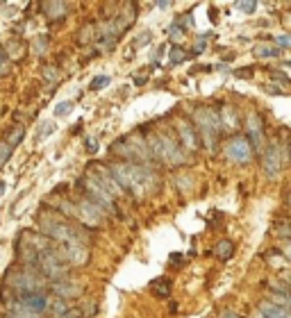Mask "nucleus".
I'll return each mask as SVG.
<instances>
[{"label":"nucleus","mask_w":291,"mask_h":318,"mask_svg":"<svg viewBox=\"0 0 291 318\" xmlns=\"http://www.w3.org/2000/svg\"><path fill=\"white\" fill-rule=\"evenodd\" d=\"M275 232H277V236H280V239H284V241H291V223H289V221H282V223H277Z\"/></svg>","instance_id":"393cba45"},{"label":"nucleus","mask_w":291,"mask_h":318,"mask_svg":"<svg viewBox=\"0 0 291 318\" xmlns=\"http://www.w3.org/2000/svg\"><path fill=\"white\" fill-rule=\"evenodd\" d=\"M221 318H239L234 311H230V309H225V311H221Z\"/></svg>","instance_id":"58836bf2"},{"label":"nucleus","mask_w":291,"mask_h":318,"mask_svg":"<svg viewBox=\"0 0 291 318\" xmlns=\"http://www.w3.org/2000/svg\"><path fill=\"white\" fill-rule=\"evenodd\" d=\"M271 77H273L275 82H280V84H284V86L291 84V77L286 75V73H282V71H271Z\"/></svg>","instance_id":"c756f323"},{"label":"nucleus","mask_w":291,"mask_h":318,"mask_svg":"<svg viewBox=\"0 0 291 318\" xmlns=\"http://www.w3.org/2000/svg\"><path fill=\"white\" fill-rule=\"evenodd\" d=\"M157 7L159 9H168V7H171V3H157Z\"/></svg>","instance_id":"79ce46f5"},{"label":"nucleus","mask_w":291,"mask_h":318,"mask_svg":"<svg viewBox=\"0 0 291 318\" xmlns=\"http://www.w3.org/2000/svg\"><path fill=\"white\" fill-rule=\"evenodd\" d=\"M177 134H180V141H182V148L184 150H191V152H196V150L200 148V136H198V130H196L193 125H191L189 121H177Z\"/></svg>","instance_id":"4468645a"},{"label":"nucleus","mask_w":291,"mask_h":318,"mask_svg":"<svg viewBox=\"0 0 291 318\" xmlns=\"http://www.w3.org/2000/svg\"><path fill=\"white\" fill-rule=\"evenodd\" d=\"M236 7H239L244 14H255V12H257V3H253V0H248V3H236Z\"/></svg>","instance_id":"2f4dec72"},{"label":"nucleus","mask_w":291,"mask_h":318,"mask_svg":"<svg viewBox=\"0 0 291 318\" xmlns=\"http://www.w3.org/2000/svg\"><path fill=\"white\" fill-rule=\"evenodd\" d=\"M80 186L86 191V198L93 200L95 204H98L100 209H105V214H114V216H121V211H118L116 202H114V195L109 193L107 189H105L103 184H100L98 180H95L91 173H86L84 177L80 180Z\"/></svg>","instance_id":"423d86ee"},{"label":"nucleus","mask_w":291,"mask_h":318,"mask_svg":"<svg viewBox=\"0 0 291 318\" xmlns=\"http://www.w3.org/2000/svg\"><path fill=\"white\" fill-rule=\"evenodd\" d=\"M12 152H14V145L9 143V141H0V168H3L5 164L9 162Z\"/></svg>","instance_id":"5701e85b"},{"label":"nucleus","mask_w":291,"mask_h":318,"mask_svg":"<svg viewBox=\"0 0 291 318\" xmlns=\"http://www.w3.org/2000/svg\"><path fill=\"white\" fill-rule=\"evenodd\" d=\"M0 318H9V316H0Z\"/></svg>","instance_id":"49530a36"},{"label":"nucleus","mask_w":291,"mask_h":318,"mask_svg":"<svg viewBox=\"0 0 291 318\" xmlns=\"http://www.w3.org/2000/svg\"><path fill=\"white\" fill-rule=\"evenodd\" d=\"M45 45H48V36H45V34H41V36H39V41L34 43L36 55H43V52H45Z\"/></svg>","instance_id":"473e14b6"},{"label":"nucleus","mask_w":291,"mask_h":318,"mask_svg":"<svg viewBox=\"0 0 291 318\" xmlns=\"http://www.w3.org/2000/svg\"><path fill=\"white\" fill-rule=\"evenodd\" d=\"M150 289H153V293L157 295V298H168V295H171V280L157 277V280L150 284Z\"/></svg>","instance_id":"aec40b11"},{"label":"nucleus","mask_w":291,"mask_h":318,"mask_svg":"<svg viewBox=\"0 0 291 318\" xmlns=\"http://www.w3.org/2000/svg\"><path fill=\"white\" fill-rule=\"evenodd\" d=\"M236 77H253V68H239V71H234Z\"/></svg>","instance_id":"c9c22d12"},{"label":"nucleus","mask_w":291,"mask_h":318,"mask_svg":"<svg viewBox=\"0 0 291 318\" xmlns=\"http://www.w3.org/2000/svg\"><path fill=\"white\" fill-rule=\"evenodd\" d=\"M223 152H225V159H230V162H234V164H250L255 150L244 134V136H234V139L227 141Z\"/></svg>","instance_id":"1a4fd4ad"},{"label":"nucleus","mask_w":291,"mask_h":318,"mask_svg":"<svg viewBox=\"0 0 291 318\" xmlns=\"http://www.w3.org/2000/svg\"><path fill=\"white\" fill-rule=\"evenodd\" d=\"M150 150H153V157L159 162H166L171 166H182L186 162L184 150L177 141H173L166 134H153L150 136Z\"/></svg>","instance_id":"39448f33"},{"label":"nucleus","mask_w":291,"mask_h":318,"mask_svg":"<svg viewBox=\"0 0 291 318\" xmlns=\"http://www.w3.org/2000/svg\"><path fill=\"white\" fill-rule=\"evenodd\" d=\"M280 52L282 50L277 48V45H273V43H257L253 48V55L255 57H259V59H275V57H280Z\"/></svg>","instance_id":"a211bd4d"},{"label":"nucleus","mask_w":291,"mask_h":318,"mask_svg":"<svg viewBox=\"0 0 291 318\" xmlns=\"http://www.w3.org/2000/svg\"><path fill=\"white\" fill-rule=\"evenodd\" d=\"M253 318H291V311L277 302H262Z\"/></svg>","instance_id":"2eb2a0df"},{"label":"nucleus","mask_w":291,"mask_h":318,"mask_svg":"<svg viewBox=\"0 0 291 318\" xmlns=\"http://www.w3.org/2000/svg\"><path fill=\"white\" fill-rule=\"evenodd\" d=\"M68 9H71L68 3H43L41 5L43 16H48L50 21H62V18L68 14Z\"/></svg>","instance_id":"f3484780"},{"label":"nucleus","mask_w":291,"mask_h":318,"mask_svg":"<svg viewBox=\"0 0 291 318\" xmlns=\"http://www.w3.org/2000/svg\"><path fill=\"white\" fill-rule=\"evenodd\" d=\"M9 68H12V62H9V55L5 48H0V75H7Z\"/></svg>","instance_id":"a878e982"},{"label":"nucleus","mask_w":291,"mask_h":318,"mask_svg":"<svg viewBox=\"0 0 291 318\" xmlns=\"http://www.w3.org/2000/svg\"><path fill=\"white\" fill-rule=\"evenodd\" d=\"M3 284H5V291H12V293L16 295V300H18V298L30 295V293H43L45 277L41 275L39 271H34V268L21 266V268H12V271H7Z\"/></svg>","instance_id":"f03ea898"},{"label":"nucleus","mask_w":291,"mask_h":318,"mask_svg":"<svg viewBox=\"0 0 291 318\" xmlns=\"http://www.w3.org/2000/svg\"><path fill=\"white\" fill-rule=\"evenodd\" d=\"M275 45L277 48H291V34L289 32H282V34H275Z\"/></svg>","instance_id":"bb28decb"},{"label":"nucleus","mask_w":291,"mask_h":318,"mask_svg":"<svg viewBox=\"0 0 291 318\" xmlns=\"http://www.w3.org/2000/svg\"><path fill=\"white\" fill-rule=\"evenodd\" d=\"M148 41H150V32L146 30V32H141V34L134 39V48H139V45H146Z\"/></svg>","instance_id":"72a5a7b5"},{"label":"nucleus","mask_w":291,"mask_h":318,"mask_svg":"<svg viewBox=\"0 0 291 318\" xmlns=\"http://www.w3.org/2000/svg\"><path fill=\"white\" fill-rule=\"evenodd\" d=\"M262 171L268 180H275L282 171V148L277 141H271V143L264 148L262 152Z\"/></svg>","instance_id":"9d476101"},{"label":"nucleus","mask_w":291,"mask_h":318,"mask_svg":"<svg viewBox=\"0 0 291 318\" xmlns=\"http://www.w3.org/2000/svg\"><path fill=\"white\" fill-rule=\"evenodd\" d=\"M73 100H64V102H59L57 107H55V118H64V116H68V114L73 112Z\"/></svg>","instance_id":"b1692460"},{"label":"nucleus","mask_w":291,"mask_h":318,"mask_svg":"<svg viewBox=\"0 0 291 318\" xmlns=\"http://www.w3.org/2000/svg\"><path fill=\"white\" fill-rule=\"evenodd\" d=\"M284 66H289V68H291V62H284Z\"/></svg>","instance_id":"a18cd8bd"},{"label":"nucleus","mask_w":291,"mask_h":318,"mask_svg":"<svg viewBox=\"0 0 291 318\" xmlns=\"http://www.w3.org/2000/svg\"><path fill=\"white\" fill-rule=\"evenodd\" d=\"M282 254L291 261V241H284V248H282Z\"/></svg>","instance_id":"e433bc0d"},{"label":"nucleus","mask_w":291,"mask_h":318,"mask_svg":"<svg viewBox=\"0 0 291 318\" xmlns=\"http://www.w3.org/2000/svg\"><path fill=\"white\" fill-rule=\"evenodd\" d=\"M45 280H55V282H62L64 277L68 275V263H64V259L59 257L57 250L48 248V250H41L39 259H36V268Z\"/></svg>","instance_id":"0eeeda50"},{"label":"nucleus","mask_w":291,"mask_h":318,"mask_svg":"<svg viewBox=\"0 0 291 318\" xmlns=\"http://www.w3.org/2000/svg\"><path fill=\"white\" fill-rule=\"evenodd\" d=\"M214 254H216L221 261H227V259L234 257V243H232V241H227V239H221L216 243V248H214Z\"/></svg>","instance_id":"6ab92c4d"},{"label":"nucleus","mask_w":291,"mask_h":318,"mask_svg":"<svg viewBox=\"0 0 291 318\" xmlns=\"http://www.w3.org/2000/svg\"><path fill=\"white\" fill-rule=\"evenodd\" d=\"M289 166H291V145H289Z\"/></svg>","instance_id":"c03bdc74"},{"label":"nucleus","mask_w":291,"mask_h":318,"mask_svg":"<svg viewBox=\"0 0 291 318\" xmlns=\"http://www.w3.org/2000/svg\"><path fill=\"white\" fill-rule=\"evenodd\" d=\"M193 127L198 130V136L209 150L216 148L218 136H221L223 123H221V114L214 112L212 107H198L193 112Z\"/></svg>","instance_id":"20e7f679"},{"label":"nucleus","mask_w":291,"mask_h":318,"mask_svg":"<svg viewBox=\"0 0 291 318\" xmlns=\"http://www.w3.org/2000/svg\"><path fill=\"white\" fill-rule=\"evenodd\" d=\"M41 234L53 239L55 243H84V232L80 227H75L73 223L62 221L59 214H48V216L39 218Z\"/></svg>","instance_id":"7ed1b4c3"},{"label":"nucleus","mask_w":291,"mask_h":318,"mask_svg":"<svg viewBox=\"0 0 291 318\" xmlns=\"http://www.w3.org/2000/svg\"><path fill=\"white\" fill-rule=\"evenodd\" d=\"M284 204H286V209L291 211V189L286 191V198H284Z\"/></svg>","instance_id":"ea45409f"},{"label":"nucleus","mask_w":291,"mask_h":318,"mask_svg":"<svg viewBox=\"0 0 291 318\" xmlns=\"http://www.w3.org/2000/svg\"><path fill=\"white\" fill-rule=\"evenodd\" d=\"M73 214L89 227H100V223H103V218H105V209H100L98 204L89 198L80 200V202L73 207Z\"/></svg>","instance_id":"9b49d317"},{"label":"nucleus","mask_w":291,"mask_h":318,"mask_svg":"<svg viewBox=\"0 0 291 318\" xmlns=\"http://www.w3.org/2000/svg\"><path fill=\"white\" fill-rule=\"evenodd\" d=\"M53 295L55 298H62V300H71V298H80L82 295V289L77 284H71V282H55L53 286Z\"/></svg>","instance_id":"dca6fc26"},{"label":"nucleus","mask_w":291,"mask_h":318,"mask_svg":"<svg viewBox=\"0 0 291 318\" xmlns=\"http://www.w3.org/2000/svg\"><path fill=\"white\" fill-rule=\"evenodd\" d=\"M264 130H266L264 116L259 112H250L248 116H246V139L250 141L255 152H257V150H264V141H266Z\"/></svg>","instance_id":"6e6552de"},{"label":"nucleus","mask_w":291,"mask_h":318,"mask_svg":"<svg viewBox=\"0 0 291 318\" xmlns=\"http://www.w3.org/2000/svg\"><path fill=\"white\" fill-rule=\"evenodd\" d=\"M5 186H7V184H5V182H3V180H0V195H3V193H5Z\"/></svg>","instance_id":"37998d69"},{"label":"nucleus","mask_w":291,"mask_h":318,"mask_svg":"<svg viewBox=\"0 0 291 318\" xmlns=\"http://www.w3.org/2000/svg\"><path fill=\"white\" fill-rule=\"evenodd\" d=\"M107 84H109V77L107 75H98V77H93V80H91L89 89L91 91H98V89H103V86H107Z\"/></svg>","instance_id":"c85d7f7f"},{"label":"nucleus","mask_w":291,"mask_h":318,"mask_svg":"<svg viewBox=\"0 0 291 318\" xmlns=\"http://www.w3.org/2000/svg\"><path fill=\"white\" fill-rule=\"evenodd\" d=\"M50 304V298L45 293H30V295H23V298L14 300L12 302V309H25V311H32V313H43Z\"/></svg>","instance_id":"ddd939ff"},{"label":"nucleus","mask_w":291,"mask_h":318,"mask_svg":"<svg viewBox=\"0 0 291 318\" xmlns=\"http://www.w3.org/2000/svg\"><path fill=\"white\" fill-rule=\"evenodd\" d=\"M266 91H268V93H275V95L284 93V91H282V89H280V86H266Z\"/></svg>","instance_id":"4c0bfd02"},{"label":"nucleus","mask_w":291,"mask_h":318,"mask_svg":"<svg viewBox=\"0 0 291 318\" xmlns=\"http://www.w3.org/2000/svg\"><path fill=\"white\" fill-rule=\"evenodd\" d=\"M57 252L68 266H82L89 261V250L84 243H59Z\"/></svg>","instance_id":"f8f14e48"},{"label":"nucleus","mask_w":291,"mask_h":318,"mask_svg":"<svg viewBox=\"0 0 291 318\" xmlns=\"http://www.w3.org/2000/svg\"><path fill=\"white\" fill-rule=\"evenodd\" d=\"M180 261H182V257H180L177 252H175V254H171V263H180Z\"/></svg>","instance_id":"a19ab883"},{"label":"nucleus","mask_w":291,"mask_h":318,"mask_svg":"<svg viewBox=\"0 0 291 318\" xmlns=\"http://www.w3.org/2000/svg\"><path fill=\"white\" fill-rule=\"evenodd\" d=\"M112 173L123 191H132L136 195L150 193L157 184V175L146 164H112Z\"/></svg>","instance_id":"f257e3e1"},{"label":"nucleus","mask_w":291,"mask_h":318,"mask_svg":"<svg viewBox=\"0 0 291 318\" xmlns=\"http://www.w3.org/2000/svg\"><path fill=\"white\" fill-rule=\"evenodd\" d=\"M168 59H171V64H182L184 59H189V52H186V50H182L180 45H173L171 52H168Z\"/></svg>","instance_id":"4be33fe9"},{"label":"nucleus","mask_w":291,"mask_h":318,"mask_svg":"<svg viewBox=\"0 0 291 318\" xmlns=\"http://www.w3.org/2000/svg\"><path fill=\"white\" fill-rule=\"evenodd\" d=\"M168 34H171V39H173V41H180L182 36H184V27H182L180 23L175 21L171 27H168Z\"/></svg>","instance_id":"cd10ccee"},{"label":"nucleus","mask_w":291,"mask_h":318,"mask_svg":"<svg viewBox=\"0 0 291 318\" xmlns=\"http://www.w3.org/2000/svg\"><path fill=\"white\" fill-rule=\"evenodd\" d=\"M84 143H86V150H89L91 154H93V152H98V141H95L93 136H89V139H86Z\"/></svg>","instance_id":"f704fd0d"},{"label":"nucleus","mask_w":291,"mask_h":318,"mask_svg":"<svg viewBox=\"0 0 291 318\" xmlns=\"http://www.w3.org/2000/svg\"><path fill=\"white\" fill-rule=\"evenodd\" d=\"M289 286H291V277H289Z\"/></svg>","instance_id":"de8ad7c7"},{"label":"nucleus","mask_w":291,"mask_h":318,"mask_svg":"<svg viewBox=\"0 0 291 318\" xmlns=\"http://www.w3.org/2000/svg\"><path fill=\"white\" fill-rule=\"evenodd\" d=\"M48 309H50V311H53L57 318H62L64 313H66L71 307H68V304H66V300H62V298H50Z\"/></svg>","instance_id":"412c9836"},{"label":"nucleus","mask_w":291,"mask_h":318,"mask_svg":"<svg viewBox=\"0 0 291 318\" xmlns=\"http://www.w3.org/2000/svg\"><path fill=\"white\" fill-rule=\"evenodd\" d=\"M50 132H55V125H53V123H50V121H43V123H41V132H39V134H36V141H41V139H43V136H48Z\"/></svg>","instance_id":"7c9ffc66"}]
</instances>
